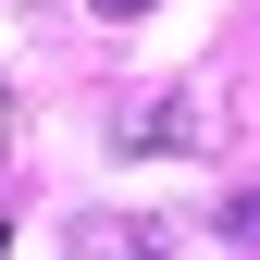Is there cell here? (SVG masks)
<instances>
[{"label":"cell","instance_id":"4","mask_svg":"<svg viewBox=\"0 0 260 260\" xmlns=\"http://www.w3.org/2000/svg\"><path fill=\"white\" fill-rule=\"evenodd\" d=\"M100 13H112V25H124V13H149V0H100Z\"/></svg>","mask_w":260,"mask_h":260},{"label":"cell","instance_id":"1","mask_svg":"<svg viewBox=\"0 0 260 260\" xmlns=\"http://www.w3.org/2000/svg\"><path fill=\"white\" fill-rule=\"evenodd\" d=\"M211 124H199V100H149L137 124H124V149H199Z\"/></svg>","mask_w":260,"mask_h":260},{"label":"cell","instance_id":"2","mask_svg":"<svg viewBox=\"0 0 260 260\" xmlns=\"http://www.w3.org/2000/svg\"><path fill=\"white\" fill-rule=\"evenodd\" d=\"M223 223H236V236H248V248H260V186H248V199H236V211H223Z\"/></svg>","mask_w":260,"mask_h":260},{"label":"cell","instance_id":"3","mask_svg":"<svg viewBox=\"0 0 260 260\" xmlns=\"http://www.w3.org/2000/svg\"><path fill=\"white\" fill-rule=\"evenodd\" d=\"M0 149H13V87H0Z\"/></svg>","mask_w":260,"mask_h":260},{"label":"cell","instance_id":"5","mask_svg":"<svg viewBox=\"0 0 260 260\" xmlns=\"http://www.w3.org/2000/svg\"><path fill=\"white\" fill-rule=\"evenodd\" d=\"M0 248H13V236H0Z\"/></svg>","mask_w":260,"mask_h":260}]
</instances>
